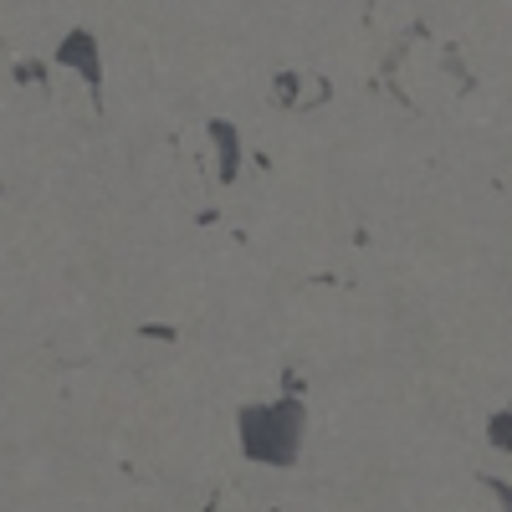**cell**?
<instances>
[{"instance_id": "1", "label": "cell", "mask_w": 512, "mask_h": 512, "mask_svg": "<svg viewBox=\"0 0 512 512\" xmlns=\"http://www.w3.org/2000/svg\"><path fill=\"white\" fill-rule=\"evenodd\" d=\"M303 431H308V405L303 395H277V400H256L236 410V446L246 461L287 472L303 456Z\"/></svg>"}, {"instance_id": "2", "label": "cell", "mask_w": 512, "mask_h": 512, "mask_svg": "<svg viewBox=\"0 0 512 512\" xmlns=\"http://www.w3.org/2000/svg\"><path fill=\"white\" fill-rule=\"evenodd\" d=\"M52 57H57L62 72L82 77V88H88L93 98H103V47H98V36L88 26H67Z\"/></svg>"}, {"instance_id": "3", "label": "cell", "mask_w": 512, "mask_h": 512, "mask_svg": "<svg viewBox=\"0 0 512 512\" xmlns=\"http://www.w3.org/2000/svg\"><path fill=\"white\" fill-rule=\"evenodd\" d=\"M205 139L216 149V180L221 185H236L241 180V164H246V144H241V128L231 118H210L205 123Z\"/></svg>"}, {"instance_id": "4", "label": "cell", "mask_w": 512, "mask_h": 512, "mask_svg": "<svg viewBox=\"0 0 512 512\" xmlns=\"http://www.w3.org/2000/svg\"><path fill=\"white\" fill-rule=\"evenodd\" d=\"M267 98H272V108L297 113V108H303V72H297V67H277L272 82H267Z\"/></svg>"}, {"instance_id": "5", "label": "cell", "mask_w": 512, "mask_h": 512, "mask_svg": "<svg viewBox=\"0 0 512 512\" xmlns=\"http://www.w3.org/2000/svg\"><path fill=\"white\" fill-rule=\"evenodd\" d=\"M11 77H16V88H36V82L47 88V62H41V57H21Z\"/></svg>"}, {"instance_id": "6", "label": "cell", "mask_w": 512, "mask_h": 512, "mask_svg": "<svg viewBox=\"0 0 512 512\" xmlns=\"http://www.w3.org/2000/svg\"><path fill=\"white\" fill-rule=\"evenodd\" d=\"M487 441H492L497 451H512V410L487 415Z\"/></svg>"}, {"instance_id": "7", "label": "cell", "mask_w": 512, "mask_h": 512, "mask_svg": "<svg viewBox=\"0 0 512 512\" xmlns=\"http://www.w3.org/2000/svg\"><path fill=\"white\" fill-rule=\"evenodd\" d=\"M139 338H149V344H175L180 328L175 323H139Z\"/></svg>"}, {"instance_id": "8", "label": "cell", "mask_w": 512, "mask_h": 512, "mask_svg": "<svg viewBox=\"0 0 512 512\" xmlns=\"http://www.w3.org/2000/svg\"><path fill=\"white\" fill-rule=\"evenodd\" d=\"M328 98H333V82H328V77H318V82H313V93L303 98V108H297V113H313V108H323Z\"/></svg>"}, {"instance_id": "9", "label": "cell", "mask_w": 512, "mask_h": 512, "mask_svg": "<svg viewBox=\"0 0 512 512\" xmlns=\"http://www.w3.org/2000/svg\"><path fill=\"white\" fill-rule=\"evenodd\" d=\"M507 512H512V507H507Z\"/></svg>"}]
</instances>
